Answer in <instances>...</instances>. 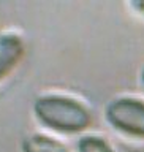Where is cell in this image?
<instances>
[{
	"instance_id": "6da1fadb",
	"label": "cell",
	"mask_w": 144,
	"mask_h": 152,
	"mask_svg": "<svg viewBox=\"0 0 144 152\" xmlns=\"http://www.w3.org/2000/svg\"><path fill=\"white\" fill-rule=\"evenodd\" d=\"M37 121L62 135L83 133L92 124V113L78 98L62 94H45L33 102Z\"/></svg>"
},
{
	"instance_id": "7a4b0ae2",
	"label": "cell",
	"mask_w": 144,
	"mask_h": 152,
	"mask_svg": "<svg viewBox=\"0 0 144 152\" xmlns=\"http://www.w3.org/2000/svg\"><path fill=\"white\" fill-rule=\"evenodd\" d=\"M105 121L117 133L133 140H144V100L117 97L105 108Z\"/></svg>"
},
{
	"instance_id": "3957f363",
	"label": "cell",
	"mask_w": 144,
	"mask_h": 152,
	"mask_svg": "<svg viewBox=\"0 0 144 152\" xmlns=\"http://www.w3.org/2000/svg\"><path fill=\"white\" fill-rule=\"evenodd\" d=\"M26 54L24 38L16 32L0 33V83L16 70Z\"/></svg>"
},
{
	"instance_id": "277c9868",
	"label": "cell",
	"mask_w": 144,
	"mask_h": 152,
	"mask_svg": "<svg viewBox=\"0 0 144 152\" xmlns=\"http://www.w3.org/2000/svg\"><path fill=\"white\" fill-rule=\"evenodd\" d=\"M22 152H70L62 141L43 133H33L22 140L21 142Z\"/></svg>"
},
{
	"instance_id": "5b68a950",
	"label": "cell",
	"mask_w": 144,
	"mask_h": 152,
	"mask_svg": "<svg viewBox=\"0 0 144 152\" xmlns=\"http://www.w3.org/2000/svg\"><path fill=\"white\" fill-rule=\"evenodd\" d=\"M78 152H116L113 144L106 138L98 135H84L76 142Z\"/></svg>"
},
{
	"instance_id": "8992f818",
	"label": "cell",
	"mask_w": 144,
	"mask_h": 152,
	"mask_svg": "<svg viewBox=\"0 0 144 152\" xmlns=\"http://www.w3.org/2000/svg\"><path fill=\"white\" fill-rule=\"evenodd\" d=\"M132 7L135 10H138L140 13H144V0H141V2H133Z\"/></svg>"
},
{
	"instance_id": "52a82bcc",
	"label": "cell",
	"mask_w": 144,
	"mask_h": 152,
	"mask_svg": "<svg viewBox=\"0 0 144 152\" xmlns=\"http://www.w3.org/2000/svg\"><path fill=\"white\" fill-rule=\"evenodd\" d=\"M140 83H141L143 89H144V66H143V70H141V75H140Z\"/></svg>"
}]
</instances>
